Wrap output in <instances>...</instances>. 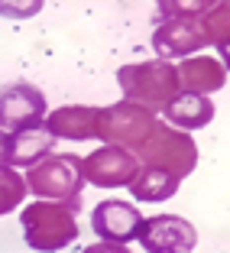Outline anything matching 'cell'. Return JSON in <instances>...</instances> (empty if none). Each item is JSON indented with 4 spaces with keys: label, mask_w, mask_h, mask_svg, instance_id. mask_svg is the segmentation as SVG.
<instances>
[{
    "label": "cell",
    "mask_w": 230,
    "mask_h": 253,
    "mask_svg": "<svg viewBox=\"0 0 230 253\" xmlns=\"http://www.w3.org/2000/svg\"><path fill=\"white\" fill-rule=\"evenodd\" d=\"M159 124V117L149 107L133 104V101H120V104L101 107V140L123 146L133 153L140 146V140Z\"/></svg>",
    "instance_id": "5"
},
{
    "label": "cell",
    "mask_w": 230,
    "mask_h": 253,
    "mask_svg": "<svg viewBox=\"0 0 230 253\" xmlns=\"http://www.w3.org/2000/svg\"><path fill=\"white\" fill-rule=\"evenodd\" d=\"M78 201H45L39 198L36 205L23 208V237L33 250L39 253H55L65 250L78 237Z\"/></svg>",
    "instance_id": "1"
},
{
    "label": "cell",
    "mask_w": 230,
    "mask_h": 253,
    "mask_svg": "<svg viewBox=\"0 0 230 253\" xmlns=\"http://www.w3.org/2000/svg\"><path fill=\"white\" fill-rule=\"evenodd\" d=\"M204 45H208V36L201 20H159V26L153 30V49L165 62L188 59Z\"/></svg>",
    "instance_id": "9"
},
{
    "label": "cell",
    "mask_w": 230,
    "mask_h": 253,
    "mask_svg": "<svg viewBox=\"0 0 230 253\" xmlns=\"http://www.w3.org/2000/svg\"><path fill=\"white\" fill-rule=\"evenodd\" d=\"M55 149V136L45 126H33V130H20V133L7 136V156L3 163L13 169H33L36 163H42L45 156H52Z\"/></svg>",
    "instance_id": "12"
},
{
    "label": "cell",
    "mask_w": 230,
    "mask_h": 253,
    "mask_svg": "<svg viewBox=\"0 0 230 253\" xmlns=\"http://www.w3.org/2000/svg\"><path fill=\"white\" fill-rule=\"evenodd\" d=\"M26 192H30L26 175H20L13 166L0 163V217H3V214H13V211L23 205Z\"/></svg>",
    "instance_id": "16"
},
{
    "label": "cell",
    "mask_w": 230,
    "mask_h": 253,
    "mask_svg": "<svg viewBox=\"0 0 230 253\" xmlns=\"http://www.w3.org/2000/svg\"><path fill=\"white\" fill-rule=\"evenodd\" d=\"M7 130H3V126H0V163H3V156H7Z\"/></svg>",
    "instance_id": "22"
},
{
    "label": "cell",
    "mask_w": 230,
    "mask_h": 253,
    "mask_svg": "<svg viewBox=\"0 0 230 253\" xmlns=\"http://www.w3.org/2000/svg\"><path fill=\"white\" fill-rule=\"evenodd\" d=\"M227 68L221 59H208V55H188L178 62V78H182V91H194V94H214L227 84Z\"/></svg>",
    "instance_id": "13"
},
{
    "label": "cell",
    "mask_w": 230,
    "mask_h": 253,
    "mask_svg": "<svg viewBox=\"0 0 230 253\" xmlns=\"http://www.w3.org/2000/svg\"><path fill=\"white\" fill-rule=\"evenodd\" d=\"M84 182V159H78L75 153H52L26 169L30 192L45 201H81Z\"/></svg>",
    "instance_id": "4"
},
{
    "label": "cell",
    "mask_w": 230,
    "mask_h": 253,
    "mask_svg": "<svg viewBox=\"0 0 230 253\" xmlns=\"http://www.w3.org/2000/svg\"><path fill=\"white\" fill-rule=\"evenodd\" d=\"M117 84L123 91V101L149 107L153 114L165 111V107L182 94V78H178V65L165 59L156 62H133L117 72Z\"/></svg>",
    "instance_id": "2"
},
{
    "label": "cell",
    "mask_w": 230,
    "mask_h": 253,
    "mask_svg": "<svg viewBox=\"0 0 230 253\" xmlns=\"http://www.w3.org/2000/svg\"><path fill=\"white\" fill-rule=\"evenodd\" d=\"M217 52H221V62H224V68L230 72V42H227V45H217Z\"/></svg>",
    "instance_id": "21"
},
{
    "label": "cell",
    "mask_w": 230,
    "mask_h": 253,
    "mask_svg": "<svg viewBox=\"0 0 230 253\" xmlns=\"http://www.w3.org/2000/svg\"><path fill=\"white\" fill-rule=\"evenodd\" d=\"M45 130L55 140H101V107H88V104H68L59 107L45 117Z\"/></svg>",
    "instance_id": "11"
},
{
    "label": "cell",
    "mask_w": 230,
    "mask_h": 253,
    "mask_svg": "<svg viewBox=\"0 0 230 253\" xmlns=\"http://www.w3.org/2000/svg\"><path fill=\"white\" fill-rule=\"evenodd\" d=\"M45 0H0V16L7 20H30L42 10Z\"/></svg>",
    "instance_id": "19"
},
{
    "label": "cell",
    "mask_w": 230,
    "mask_h": 253,
    "mask_svg": "<svg viewBox=\"0 0 230 253\" xmlns=\"http://www.w3.org/2000/svg\"><path fill=\"white\" fill-rule=\"evenodd\" d=\"M146 217L140 214L136 205H126V201H101L94 211H91V227L101 240H114V244H130V240L140 237V227Z\"/></svg>",
    "instance_id": "10"
},
{
    "label": "cell",
    "mask_w": 230,
    "mask_h": 253,
    "mask_svg": "<svg viewBox=\"0 0 230 253\" xmlns=\"http://www.w3.org/2000/svg\"><path fill=\"white\" fill-rule=\"evenodd\" d=\"M133 156L143 159L146 166H156V169H165L172 175H178V179H185L188 172L198 166V143L185 130L159 120L140 140V146L133 149Z\"/></svg>",
    "instance_id": "3"
},
{
    "label": "cell",
    "mask_w": 230,
    "mask_h": 253,
    "mask_svg": "<svg viewBox=\"0 0 230 253\" xmlns=\"http://www.w3.org/2000/svg\"><path fill=\"white\" fill-rule=\"evenodd\" d=\"M221 0H156L159 20H201Z\"/></svg>",
    "instance_id": "17"
},
{
    "label": "cell",
    "mask_w": 230,
    "mask_h": 253,
    "mask_svg": "<svg viewBox=\"0 0 230 253\" xmlns=\"http://www.w3.org/2000/svg\"><path fill=\"white\" fill-rule=\"evenodd\" d=\"M140 169V159L130 149L114 146V143H104L97 153L84 156V179L97 188H126Z\"/></svg>",
    "instance_id": "7"
},
{
    "label": "cell",
    "mask_w": 230,
    "mask_h": 253,
    "mask_svg": "<svg viewBox=\"0 0 230 253\" xmlns=\"http://www.w3.org/2000/svg\"><path fill=\"white\" fill-rule=\"evenodd\" d=\"M201 26H204L208 45H227L230 42V0H221L214 10H208L201 16Z\"/></svg>",
    "instance_id": "18"
},
{
    "label": "cell",
    "mask_w": 230,
    "mask_h": 253,
    "mask_svg": "<svg viewBox=\"0 0 230 253\" xmlns=\"http://www.w3.org/2000/svg\"><path fill=\"white\" fill-rule=\"evenodd\" d=\"M136 240L146 253H192L198 244V231L178 214H156L143 221Z\"/></svg>",
    "instance_id": "8"
},
{
    "label": "cell",
    "mask_w": 230,
    "mask_h": 253,
    "mask_svg": "<svg viewBox=\"0 0 230 253\" xmlns=\"http://www.w3.org/2000/svg\"><path fill=\"white\" fill-rule=\"evenodd\" d=\"M165 120L178 130H198V126H208L214 120V101H208V94H194V91H182V94L165 107Z\"/></svg>",
    "instance_id": "14"
},
{
    "label": "cell",
    "mask_w": 230,
    "mask_h": 253,
    "mask_svg": "<svg viewBox=\"0 0 230 253\" xmlns=\"http://www.w3.org/2000/svg\"><path fill=\"white\" fill-rule=\"evenodd\" d=\"M81 253H130V247L126 244H114V240H97V244L84 247Z\"/></svg>",
    "instance_id": "20"
},
{
    "label": "cell",
    "mask_w": 230,
    "mask_h": 253,
    "mask_svg": "<svg viewBox=\"0 0 230 253\" xmlns=\"http://www.w3.org/2000/svg\"><path fill=\"white\" fill-rule=\"evenodd\" d=\"M45 94L30 82H16L0 88V126L7 133L33 130L45 124Z\"/></svg>",
    "instance_id": "6"
},
{
    "label": "cell",
    "mask_w": 230,
    "mask_h": 253,
    "mask_svg": "<svg viewBox=\"0 0 230 253\" xmlns=\"http://www.w3.org/2000/svg\"><path fill=\"white\" fill-rule=\"evenodd\" d=\"M178 185H182L178 175H172L165 169H156V166H143L136 172V179L130 182V192H133L136 201H165L178 192Z\"/></svg>",
    "instance_id": "15"
}]
</instances>
